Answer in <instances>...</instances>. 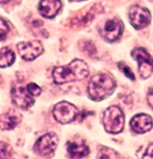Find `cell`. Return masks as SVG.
<instances>
[{"instance_id":"7a4b0ae2","label":"cell","mask_w":153,"mask_h":159,"mask_svg":"<svg viewBox=\"0 0 153 159\" xmlns=\"http://www.w3.org/2000/svg\"><path fill=\"white\" fill-rule=\"evenodd\" d=\"M116 81L109 74L93 76L88 84V95L92 100H102L114 91Z\"/></svg>"},{"instance_id":"603a6c76","label":"cell","mask_w":153,"mask_h":159,"mask_svg":"<svg viewBox=\"0 0 153 159\" xmlns=\"http://www.w3.org/2000/svg\"><path fill=\"white\" fill-rule=\"evenodd\" d=\"M71 1H82V0H71Z\"/></svg>"},{"instance_id":"3957f363","label":"cell","mask_w":153,"mask_h":159,"mask_svg":"<svg viewBox=\"0 0 153 159\" xmlns=\"http://www.w3.org/2000/svg\"><path fill=\"white\" fill-rule=\"evenodd\" d=\"M103 125L109 134H119L124 127V115L119 107H109L103 115Z\"/></svg>"},{"instance_id":"9a60e30c","label":"cell","mask_w":153,"mask_h":159,"mask_svg":"<svg viewBox=\"0 0 153 159\" xmlns=\"http://www.w3.org/2000/svg\"><path fill=\"white\" fill-rule=\"evenodd\" d=\"M15 53L9 48H2L0 50V68L9 67L15 62Z\"/></svg>"},{"instance_id":"ba28073f","label":"cell","mask_w":153,"mask_h":159,"mask_svg":"<svg viewBox=\"0 0 153 159\" xmlns=\"http://www.w3.org/2000/svg\"><path fill=\"white\" fill-rule=\"evenodd\" d=\"M123 31V24L118 18H112L107 20L103 25L100 32L101 36L108 41H116L120 38Z\"/></svg>"},{"instance_id":"9c48e42d","label":"cell","mask_w":153,"mask_h":159,"mask_svg":"<svg viewBox=\"0 0 153 159\" xmlns=\"http://www.w3.org/2000/svg\"><path fill=\"white\" fill-rule=\"evenodd\" d=\"M11 99L17 107L22 109L29 108L34 103L33 96L30 93L28 88L22 86H17L11 90Z\"/></svg>"},{"instance_id":"2e32d148","label":"cell","mask_w":153,"mask_h":159,"mask_svg":"<svg viewBox=\"0 0 153 159\" xmlns=\"http://www.w3.org/2000/svg\"><path fill=\"white\" fill-rule=\"evenodd\" d=\"M9 34V26L8 24L3 20L2 18H0V41H2L7 38Z\"/></svg>"},{"instance_id":"5b68a950","label":"cell","mask_w":153,"mask_h":159,"mask_svg":"<svg viewBox=\"0 0 153 159\" xmlns=\"http://www.w3.org/2000/svg\"><path fill=\"white\" fill-rule=\"evenodd\" d=\"M132 57L138 61L139 72L143 79H146L153 74V58L144 48H135L132 51Z\"/></svg>"},{"instance_id":"7c38bea8","label":"cell","mask_w":153,"mask_h":159,"mask_svg":"<svg viewBox=\"0 0 153 159\" xmlns=\"http://www.w3.org/2000/svg\"><path fill=\"white\" fill-rule=\"evenodd\" d=\"M131 129L135 134H144L153 127V121L149 115L138 114L131 119Z\"/></svg>"},{"instance_id":"ac0fdd59","label":"cell","mask_w":153,"mask_h":159,"mask_svg":"<svg viewBox=\"0 0 153 159\" xmlns=\"http://www.w3.org/2000/svg\"><path fill=\"white\" fill-rule=\"evenodd\" d=\"M119 68H120V70H121L122 72H123L125 76H127L129 79H131V80H135V77H134V75H133V72L131 71V69L129 68V67L127 66L125 64H123V62H119Z\"/></svg>"},{"instance_id":"ffe728a7","label":"cell","mask_w":153,"mask_h":159,"mask_svg":"<svg viewBox=\"0 0 153 159\" xmlns=\"http://www.w3.org/2000/svg\"><path fill=\"white\" fill-rule=\"evenodd\" d=\"M103 150V152L104 154L103 155H99V157L100 158H114V157H119L118 155H113V154H111L110 152H112L113 150H111V149H108V148H101Z\"/></svg>"},{"instance_id":"8fae6325","label":"cell","mask_w":153,"mask_h":159,"mask_svg":"<svg viewBox=\"0 0 153 159\" xmlns=\"http://www.w3.org/2000/svg\"><path fill=\"white\" fill-rule=\"evenodd\" d=\"M67 150L71 158H83L89 155V147L81 138H74L73 140L68 141Z\"/></svg>"},{"instance_id":"8992f818","label":"cell","mask_w":153,"mask_h":159,"mask_svg":"<svg viewBox=\"0 0 153 159\" xmlns=\"http://www.w3.org/2000/svg\"><path fill=\"white\" fill-rule=\"evenodd\" d=\"M129 19L131 25L135 29H142L150 24V11L140 6H133L129 10Z\"/></svg>"},{"instance_id":"30bf717a","label":"cell","mask_w":153,"mask_h":159,"mask_svg":"<svg viewBox=\"0 0 153 159\" xmlns=\"http://www.w3.org/2000/svg\"><path fill=\"white\" fill-rule=\"evenodd\" d=\"M58 143V138L55 134H46L40 137L34 145V150L40 156H49L55 150Z\"/></svg>"},{"instance_id":"d6986e66","label":"cell","mask_w":153,"mask_h":159,"mask_svg":"<svg viewBox=\"0 0 153 159\" xmlns=\"http://www.w3.org/2000/svg\"><path fill=\"white\" fill-rule=\"evenodd\" d=\"M27 88H28V90L30 91V93H31L32 96H38L41 93V89H40L39 86H37L36 84H33V82H30V84H28V86H27Z\"/></svg>"},{"instance_id":"52a82bcc","label":"cell","mask_w":153,"mask_h":159,"mask_svg":"<svg viewBox=\"0 0 153 159\" xmlns=\"http://www.w3.org/2000/svg\"><path fill=\"white\" fill-rule=\"evenodd\" d=\"M17 48H18V51L21 58L27 61L33 60L43 52L42 43L38 40L28 41V43H18Z\"/></svg>"},{"instance_id":"5bb4252c","label":"cell","mask_w":153,"mask_h":159,"mask_svg":"<svg viewBox=\"0 0 153 159\" xmlns=\"http://www.w3.org/2000/svg\"><path fill=\"white\" fill-rule=\"evenodd\" d=\"M21 121V115L15 110H9L0 117V128L3 130L13 129Z\"/></svg>"},{"instance_id":"4fadbf2b","label":"cell","mask_w":153,"mask_h":159,"mask_svg":"<svg viewBox=\"0 0 153 159\" xmlns=\"http://www.w3.org/2000/svg\"><path fill=\"white\" fill-rule=\"evenodd\" d=\"M62 3L60 0H41L39 5V11L45 18H53L60 11Z\"/></svg>"},{"instance_id":"7402d4cb","label":"cell","mask_w":153,"mask_h":159,"mask_svg":"<svg viewBox=\"0 0 153 159\" xmlns=\"http://www.w3.org/2000/svg\"><path fill=\"white\" fill-rule=\"evenodd\" d=\"M143 158H153V143L148 147L145 154L143 155Z\"/></svg>"},{"instance_id":"cb8c5ba5","label":"cell","mask_w":153,"mask_h":159,"mask_svg":"<svg viewBox=\"0 0 153 159\" xmlns=\"http://www.w3.org/2000/svg\"><path fill=\"white\" fill-rule=\"evenodd\" d=\"M0 1H9V0H0Z\"/></svg>"},{"instance_id":"e0dca14e","label":"cell","mask_w":153,"mask_h":159,"mask_svg":"<svg viewBox=\"0 0 153 159\" xmlns=\"http://www.w3.org/2000/svg\"><path fill=\"white\" fill-rule=\"evenodd\" d=\"M11 157V149L7 143L0 141V158H8Z\"/></svg>"},{"instance_id":"277c9868","label":"cell","mask_w":153,"mask_h":159,"mask_svg":"<svg viewBox=\"0 0 153 159\" xmlns=\"http://www.w3.org/2000/svg\"><path fill=\"white\" fill-rule=\"evenodd\" d=\"M53 117L60 124H70L73 120H76V118L78 117L79 110L74 105L67 101H61V102L57 103L53 108Z\"/></svg>"},{"instance_id":"44dd1931","label":"cell","mask_w":153,"mask_h":159,"mask_svg":"<svg viewBox=\"0 0 153 159\" xmlns=\"http://www.w3.org/2000/svg\"><path fill=\"white\" fill-rule=\"evenodd\" d=\"M146 100H148L149 106L153 109V88H150L148 91V95H146Z\"/></svg>"},{"instance_id":"6da1fadb","label":"cell","mask_w":153,"mask_h":159,"mask_svg":"<svg viewBox=\"0 0 153 159\" xmlns=\"http://www.w3.org/2000/svg\"><path fill=\"white\" fill-rule=\"evenodd\" d=\"M89 68L83 60L76 59L67 66L55 68L52 72L53 81L57 85H63L67 82H73L82 80L88 77Z\"/></svg>"}]
</instances>
